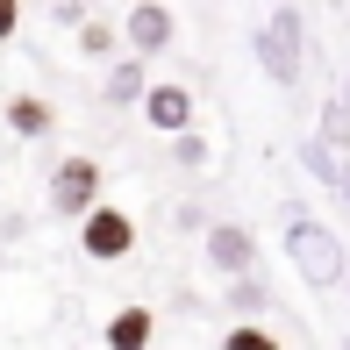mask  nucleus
<instances>
[{
  "instance_id": "obj_1",
  "label": "nucleus",
  "mask_w": 350,
  "mask_h": 350,
  "mask_svg": "<svg viewBox=\"0 0 350 350\" xmlns=\"http://www.w3.org/2000/svg\"><path fill=\"white\" fill-rule=\"evenodd\" d=\"M286 258H293V272L308 279V286H336L350 272L343 243L322 229V221H286Z\"/></svg>"
},
{
  "instance_id": "obj_2",
  "label": "nucleus",
  "mask_w": 350,
  "mask_h": 350,
  "mask_svg": "<svg viewBox=\"0 0 350 350\" xmlns=\"http://www.w3.org/2000/svg\"><path fill=\"white\" fill-rule=\"evenodd\" d=\"M51 208L79 215V221L100 208V165H93V157H65V165L51 172Z\"/></svg>"
},
{
  "instance_id": "obj_3",
  "label": "nucleus",
  "mask_w": 350,
  "mask_h": 350,
  "mask_svg": "<svg viewBox=\"0 0 350 350\" xmlns=\"http://www.w3.org/2000/svg\"><path fill=\"white\" fill-rule=\"evenodd\" d=\"M79 250H86L93 265H122L136 250V221L122 215V208H93L86 229H79Z\"/></svg>"
},
{
  "instance_id": "obj_4",
  "label": "nucleus",
  "mask_w": 350,
  "mask_h": 350,
  "mask_svg": "<svg viewBox=\"0 0 350 350\" xmlns=\"http://www.w3.org/2000/svg\"><path fill=\"white\" fill-rule=\"evenodd\" d=\"M258 65L279 79V86H293L300 79V14L293 8H279L272 22H265V36H258Z\"/></svg>"
},
{
  "instance_id": "obj_5",
  "label": "nucleus",
  "mask_w": 350,
  "mask_h": 350,
  "mask_svg": "<svg viewBox=\"0 0 350 350\" xmlns=\"http://www.w3.org/2000/svg\"><path fill=\"white\" fill-rule=\"evenodd\" d=\"M208 265L229 272V279H250V272H258V243H250V229L215 221V229H208Z\"/></svg>"
},
{
  "instance_id": "obj_6",
  "label": "nucleus",
  "mask_w": 350,
  "mask_h": 350,
  "mask_svg": "<svg viewBox=\"0 0 350 350\" xmlns=\"http://www.w3.org/2000/svg\"><path fill=\"white\" fill-rule=\"evenodd\" d=\"M122 36H129L143 57H150V51H165V43L179 36V14H172V8H157V0H143V8L122 14Z\"/></svg>"
},
{
  "instance_id": "obj_7",
  "label": "nucleus",
  "mask_w": 350,
  "mask_h": 350,
  "mask_svg": "<svg viewBox=\"0 0 350 350\" xmlns=\"http://www.w3.org/2000/svg\"><path fill=\"white\" fill-rule=\"evenodd\" d=\"M143 115H150V129L186 136V122H193V93H186V86H150V93H143Z\"/></svg>"
},
{
  "instance_id": "obj_8",
  "label": "nucleus",
  "mask_w": 350,
  "mask_h": 350,
  "mask_svg": "<svg viewBox=\"0 0 350 350\" xmlns=\"http://www.w3.org/2000/svg\"><path fill=\"white\" fill-rule=\"evenodd\" d=\"M107 350H150V308H122L107 322Z\"/></svg>"
},
{
  "instance_id": "obj_9",
  "label": "nucleus",
  "mask_w": 350,
  "mask_h": 350,
  "mask_svg": "<svg viewBox=\"0 0 350 350\" xmlns=\"http://www.w3.org/2000/svg\"><path fill=\"white\" fill-rule=\"evenodd\" d=\"M8 129H14V136H43V129H51V107H43V100H29V93H22V100L8 107Z\"/></svg>"
},
{
  "instance_id": "obj_10",
  "label": "nucleus",
  "mask_w": 350,
  "mask_h": 350,
  "mask_svg": "<svg viewBox=\"0 0 350 350\" xmlns=\"http://www.w3.org/2000/svg\"><path fill=\"white\" fill-rule=\"evenodd\" d=\"M143 93H150V86H143V65H136V57H122L115 79H107V100H143Z\"/></svg>"
},
{
  "instance_id": "obj_11",
  "label": "nucleus",
  "mask_w": 350,
  "mask_h": 350,
  "mask_svg": "<svg viewBox=\"0 0 350 350\" xmlns=\"http://www.w3.org/2000/svg\"><path fill=\"white\" fill-rule=\"evenodd\" d=\"M221 350H279V336H272L265 322H236L229 336H221Z\"/></svg>"
},
{
  "instance_id": "obj_12",
  "label": "nucleus",
  "mask_w": 350,
  "mask_h": 350,
  "mask_svg": "<svg viewBox=\"0 0 350 350\" xmlns=\"http://www.w3.org/2000/svg\"><path fill=\"white\" fill-rule=\"evenodd\" d=\"M79 51H93V57L115 51V29H107V22H86V29H79Z\"/></svg>"
},
{
  "instance_id": "obj_13",
  "label": "nucleus",
  "mask_w": 350,
  "mask_h": 350,
  "mask_svg": "<svg viewBox=\"0 0 350 350\" xmlns=\"http://www.w3.org/2000/svg\"><path fill=\"white\" fill-rule=\"evenodd\" d=\"M172 150H179V165H208V143H200V136H193V129H186V136H179V143H172Z\"/></svg>"
},
{
  "instance_id": "obj_14",
  "label": "nucleus",
  "mask_w": 350,
  "mask_h": 350,
  "mask_svg": "<svg viewBox=\"0 0 350 350\" xmlns=\"http://www.w3.org/2000/svg\"><path fill=\"white\" fill-rule=\"evenodd\" d=\"M14 22H22V8H14V0H0V36H14Z\"/></svg>"
},
{
  "instance_id": "obj_15",
  "label": "nucleus",
  "mask_w": 350,
  "mask_h": 350,
  "mask_svg": "<svg viewBox=\"0 0 350 350\" xmlns=\"http://www.w3.org/2000/svg\"><path fill=\"white\" fill-rule=\"evenodd\" d=\"M343 186H350V165H343Z\"/></svg>"
},
{
  "instance_id": "obj_16",
  "label": "nucleus",
  "mask_w": 350,
  "mask_h": 350,
  "mask_svg": "<svg viewBox=\"0 0 350 350\" xmlns=\"http://www.w3.org/2000/svg\"><path fill=\"white\" fill-rule=\"evenodd\" d=\"M343 293H350V272H343Z\"/></svg>"
},
{
  "instance_id": "obj_17",
  "label": "nucleus",
  "mask_w": 350,
  "mask_h": 350,
  "mask_svg": "<svg viewBox=\"0 0 350 350\" xmlns=\"http://www.w3.org/2000/svg\"><path fill=\"white\" fill-rule=\"evenodd\" d=\"M343 350H350V336H343Z\"/></svg>"
}]
</instances>
